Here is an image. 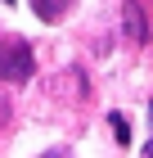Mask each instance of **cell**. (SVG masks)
<instances>
[{
  "instance_id": "1",
  "label": "cell",
  "mask_w": 153,
  "mask_h": 158,
  "mask_svg": "<svg viewBox=\"0 0 153 158\" xmlns=\"http://www.w3.org/2000/svg\"><path fill=\"white\" fill-rule=\"evenodd\" d=\"M32 73H36L32 50H27L23 41H5V45H0V77H5V81H27Z\"/></svg>"
},
{
  "instance_id": "2",
  "label": "cell",
  "mask_w": 153,
  "mask_h": 158,
  "mask_svg": "<svg viewBox=\"0 0 153 158\" xmlns=\"http://www.w3.org/2000/svg\"><path fill=\"white\" fill-rule=\"evenodd\" d=\"M32 9L41 14V18H45V23H59L63 14L72 9V0H32Z\"/></svg>"
},
{
  "instance_id": "3",
  "label": "cell",
  "mask_w": 153,
  "mask_h": 158,
  "mask_svg": "<svg viewBox=\"0 0 153 158\" xmlns=\"http://www.w3.org/2000/svg\"><path fill=\"white\" fill-rule=\"evenodd\" d=\"M108 127H113V135H117V145H131V122L122 118V113H113V118H108Z\"/></svg>"
},
{
  "instance_id": "4",
  "label": "cell",
  "mask_w": 153,
  "mask_h": 158,
  "mask_svg": "<svg viewBox=\"0 0 153 158\" xmlns=\"http://www.w3.org/2000/svg\"><path fill=\"white\" fill-rule=\"evenodd\" d=\"M144 154H149V158H153V140H149V145H144Z\"/></svg>"
},
{
  "instance_id": "5",
  "label": "cell",
  "mask_w": 153,
  "mask_h": 158,
  "mask_svg": "<svg viewBox=\"0 0 153 158\" xmlns=\"http://www.w3.org/2000/svg\"><path fill=\"white\" fill-rule=\"evenodd\" d=\"M9 5H14V0H9Z\"/></svg>"
}]
</instances>
